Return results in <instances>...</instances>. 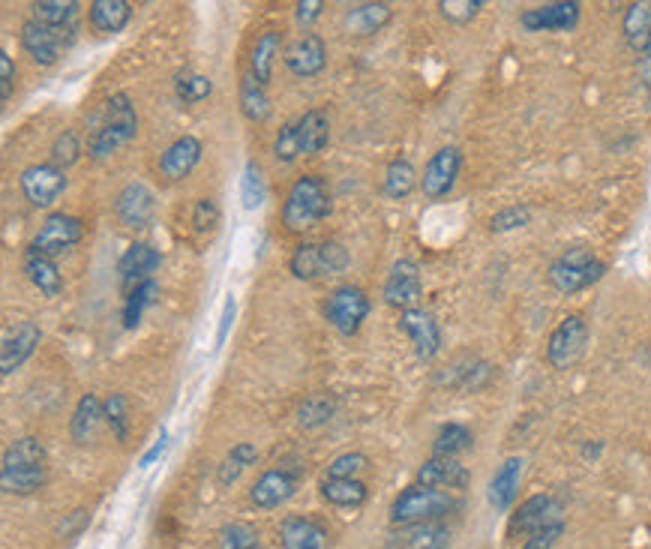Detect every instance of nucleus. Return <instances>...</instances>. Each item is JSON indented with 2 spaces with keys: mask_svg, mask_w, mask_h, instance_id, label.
<instances>
[{
  "mask_svg": "<svg viewBox=\"0 0 651 549\" xmlns=\"http://www.w3.org/2000/svg\"><path fill=\"white\" fill-rule=\"evenodd\" d=\"M492 378V366L480 357H459L450 366H444V372L438 375V384L456 387V390H480L486 387Z\"/></svg>",
  "mask_w": 651,
  "mask_h": 549,
  "instance_id": "obj_27",
  "label": "nucleus"
},
{
  "mask_svg": "<svg viewBox=\"0 0 651 549\" xmlns=\"http://www.w3.org/2000/svg\"><path fill=\"white\" fill-rule=\"evenodd\" d=\"M75 33L78 30H57V27H45L33 18H24L18 42L36 66H54L63 57V51L72 48Z\"/></svg>",
  "mask_w": 651,
  "mask_h": 549,
  "instance_id": "obj_10",
  "label": "nucleus"
},
{
  "mask_svg": "<svg viewBox=\"0 0 651 549\" xmlns=\"http://www.w3.org/2000/svg\"><path fill=\"white\" fill-rule=\"evenodd\" d=\"M84 240V222L72 213H48L39 225V231L30 240V249L57 258L66 249H72L75 243Z\"/></svg>",
  "mask_w": 651,
  "mask_h": 549,
  "instance_id": "obj_13",
  "label": "nucleus"
},
{
  "mask_svg": "<svg viewBox=\"0 0 651 549\" xmlns=\"http://www.w3.org/2000/svg\"><path fill=\"white\" fill-rule=\"evenodd\" d=\"M621 30H624V39L633 51H645L648 36H651V3L648 0L630 3L624 12Z\"/></svg>",
  "mask_w": 651,
  "mask_h": 549,
  "instance_id": "obj_40",
  "label": "nucleus"
},
{
  "mask_svg": "<svg viewBox=\"0 0 651 549\" xmlns=\"http://www.w3.org/2000/svg\"><path fill=\"white\" fill-rule=\"evenodd\" d=\"M390 18H393L390 3H357V6H348L342 24H345V30L354 33V36H372V33H378Z\"/></svg>",
  "mask_w": 651,
  "mask_h": 549,
  "instance_id": "obj_33",
  "label": "nucleus"
},
{
  "mask_svg": "<svg viewBox=\"0 0 651 549\" xmlns=\"http://www.w3.org/2000/svg\"><path fill=\"white\" fill-rule=\"evenodd\" d=\"M69 186V177L54 162H33L18 174V189L24 201L36 210H48Z\"/></svg>",
  "mask_w": 651,
  "mask_h": 549,
  "instance_id": "obj_11",
  "label": "nucleus"
},
{
  "mask_svg": "<svg viewBox=\"0 0 651 549\" xmlns=\"http://www.w3.org/2000/svg\"><path fill=\"white\" fill-rule=\"evenodd\" d=\"M585 342H588V324L582 315H567L555 324V330L549 333L546 339V363L552 369H570L582 351H585Z\"/></svg>",
  "mask_w": 651,
  "mask_h": 549,
  "instance_id": "obj_12",
  "label": "nucleus"
},
{
  "mask_svg": "<svg viewBox=\"0 0 651 549\" xmlns=\"http://www.w3.org/2000/svg\"><path fill=\"white\" fill-rule=\"evenodd\" d=\"M369 309H372V300L360 285H336L333 291H327L321 303L324 321L342 336H354L363 327Z\"/></svg>",
  "mask_w": 651,
  "mask_h": 549,
  "instance_id": "obj_8",
  "label": "nucleus"
},
{
  "mask_svg": "<svg viewBox=\"0 0 651 549\" xmlns=\"http://www.w3.org/2000/svg\"><path fill=\"white\" fill-rule=\"evenodd\" d=\"M24 273L39 288V294H45V297H57L63 291V276H60L54 258H48V255H42V252H36L30 246L24 249Z\"/></svg>",
  "mask_w": 651,
  "mask_h": 549,
  "instance_id": "obj_32",
  "label": "nucleus"
},
{
  "mask_svg": "<svg viewBox=\"0 0 651 549\" xmlns=\"http://www.w3.org/2000/svg\"><path fill=\"white\" fill-rule=\"evenodd\" d=\"M234 315H237V300H234V294H225V303H222V312H219V327H216V342H213L216 351L225 345L228 330H231V324H234Z\"/></svg>",
  "mask_w": 651,
  "mask_h": 549,
  "instance_id": "obj_53",
  "label": "nucleus"
},
{
  "mask_svg": "<svg viewBox=\"0 0 651 549\" xmlns=\"http://www.w3.org/2000/svg\"><path fill=\"white\" fill-rule=\"evenodd\" d=\"M165 447H168V435H165V429H162V432H159V441H153V444H150V450H147V453L138 459V468H150V465H153V462H156V459L165 453Z\"/></svg>",
  "mask_w": 651,
  "mask_h": 549,
  "instance_id": "obj_56",
  "label": "nucleus"
},
{
  "mask_svg": "<svg viewBox=\"0 0 651 549\" xmlns=\"http://www.w3.org/2000/svg\"><path fill=\"white\" fill-rule=\"evenodd\" d=\"M294 126H297V138H300L303 156H318L330 144V117L321 108L303 111L294 120Z\"/></svg>",
  "mask_w": 651,
  "mask_h": 549,
  "instance_id": "obj_30",
  "label": "nucleus"
},
{
  "mask_svg": "<svg viewBox=\"0 0 651 549\" xmlns=\"http://www.w3.org/2000/svg\"><path fill=\"white\" fill-rule=\"evenodd\" d=\"M522 456H507L498 468H495V474H492V480H489V504L498 510V513H504V510H510V504H513V498H516V489H519V480H522Z\"/></svg>",
  "mask_w": 651,
  "mask_h": 549,
  "instance_id": "obj_28",
  "label": "nucleus"
},
{
  "mask_svg": "<svg viewBox=\"0 0 651 549\" xmlns=\"http://www.w3.org/2000/svg\"><path fill=\"white\" fill-rule=\"evenodd\" d=\"M564 534V507L555 495L525 498L507 522V537L519 540L522 549H552Z\"/></svg>",
  "mask_w": 651,
  "mask_h": 549,
  "instance_id": "obj_1",
  "label": "nucleus"
},
{
  "mask_svg": "<svg viewBox=\"0 0 651 549\" xmlns=\"http://www.w3.org/2000/svg\"><path fill=\"white\" fill-rule=\"evenodd\" d=\"M399 330L408 336V342L414 345V354L420 360H432L441 351V327L429 309L417 306V309L399 312Z\"/></svg>",
  "mask_w": 651,
  "mask_h": 549,
  "instance_id": "obj_19",
  "label": "nucleus"
},
{
  "mask_svg": "<svg viewBox=\"0 0 651 549\" xmlns=\"http://www.w3.org/2000/svg\"><path fill=\"white\" fill-rule=\"evenodd\" d=\"M39 339H42V330L33 321H18L12 330H6L3 345H0V372L12 375L15 369H21L33 357Z\"/></svg>",
  "mask_w": 651,
  "mask_h": 549,
  "instance_id": "obj_20",
  "label": "nucleus"
},
{
  "mask_svg": "<svg viewBox=\"0 0 651 549\" xmlns=\"http://www.w3.org/2000/svg\"><path fill=\"white\" fill-rule=\"evenodd\" d=\"M471 444H474V435H471L468 426H462V423H444L438 429L435 441H432V456H453V459H459V453L471 450Z\"/></svg>",
  "mask_w": 651,
  "mask_h": 549,
  "instance_id": "obj_42",
  "label": "nucleus"
},
{
  "mask_svg": "<svg viewBox=\"0 0 651 549\" xmlns=\"http://www.w3.org/2000/svg\"><path fill=\"white\" fill-rule=\"evenodd\" d=\"M114 216L129 231L147 228L153 222V216H156V195H153V189L147 183H141V180L126 183L114 195Z\"/></svg>",
  "mask_w": 651,
  "mask_h": 549,
  "instance_id": "obj_15",
  "label": "nucleus"
},
{
  "mask_svg": "<svg viewBox=\"0 0 651 549\" xmlns=\"http://www.w3.org/2000/svg\"><path fill=\"white\" fill-rule=\"evenodd\" d=\"M213 93V81L201 72H192V69H183L174 75V96L183 102V105H198L204 102L207 96Z\"/></svg>",
  "mask_w": 651,
  "mask_h": 549,
  "instance_id": "obj_44",
  "label": "nucleus"
},
{
  "mask_svg": "<svg viewBox=\"0 0 651 549\" xmlns=\"http://www.w3.org/2000/svg\"><path fill=\"white\" fill-rule=\"evenodd\" d=\"M459 168H462V150L447 144V147H438L429 162L423 165V177H420V189L426 198H444L453 186H456V177H459Z\"/></svg>",
  "mask_w": 651,
  "mask_h": 549,
  "instance_id": "obj_17",
  "label": "nucleus"
},
{
  "mask_svg": "<svg viewBox=\"0 0 651 549\" xmlns=\"http://www.w3.org/2000/svg\"><path fill=\"white\" fill-rule=\"evenodd\" d=\"M159 297V282L156 279H144L138 282L135 288L126 291V300H123V312H120V321L126 330H135L144 318V309H150Z\"/></svg>",
  "mask_w": 651,
  "mask_h": 549,
  "instance_id": "obj_36",
  "label": "nucleus"
},
{
  "mask_svg": "<svg viewBox=\"0 0 651 549\" xmlns=\"http://www.w3.org/2000/svg\"><path fill=\"white\" fill-rule=\"evenodd\" d=\"M336 408H339V402H336L333 393H309V396L297 405L294 420H297L300 429H318V426H324V423L333 420Z\"/></svg>",
  "mask_w": 651,
  "mask_h": 549,
  "instance_id": "obj_37",
  "label": "nucleus"
},
{
  "mask_svg": "<svg viewBox=\"0 0 651 549\" xmlns=\"http://www.w3.org/2000/svg\"><path fill=\"white\" fill-rule=\"evenodd\" d=\"M102 405H105V426L111 429V435H114L120 444H126V441H129V429H132V417H129V402H126V396H123V393H108V396L102 399Z\"/></svg>",
  "mask_w": 651,
  "mask_h": 549,
  "instance_id": "obj_46",
  "label": "nucleus"
},
{
  "mask_svg": "<svg viewBox=\"0 0 651 549\" xmlns=\"http://www.w3.org/2000/svg\"><path fill=\"white\" fill-rule=\"evenodd\" d=\"M348 264H351V252L339 240H306L294 246L288 258V273L300 282H312V279L336 276L348 270Z\"/></svg>",
  "mask_w": 651,
  "mask_h": 549,
  "instance_id": "obj_6",
  "label": "nucleus"
},
{
  "mask_svg": "<svg viewBox=\"0 0 651 549\" xmlns=\"http://www.w3.org/2000/svg\"><path fill=\"white\" fill-rule=\"evenodd\" d=\"M279 543L282 549H330V531L324 522L306 513H288L279 519Z\"/></svg>",
  "mask_w": 651,
  "mask_h": 549,
  "instance_id": "obj_18",
  "label": "nucleus"
},
{
  "mask_svg": "<svg viewBox=\"0 0 651 549\" xmlns=\"http://www.w3.org/2000/svg\"><path fill=\"white\" fill-rule=\"evenodd\" d=\"M369 468V456L363 450H345L339 456H333L324 468L321 477H330V480H360V474Z\"/></svg>",
  "mask_w": 651,
  "mask_h": 549,
  "instance_id": "obj_47",
  "label": "nucleus"
},
{
  "mask_svg": "<svg viewBox=\"0 0 651 549\" xmlns=\"http://www.w3.org/2000/svg\"><path fill=\"white\" fill-rule=\"evenodd\" d=\"M333 210V198L327 189V180L318 174H303L291 183L285 201H282V225L291 234H303L324 222Z\"/></svg>",
  "mask_w": 651,
  "mask_h": 549,
  "instance_id": "obj_4",
  "label": "nucleus"
},
{
  "mask_svg": "<svg viewBox=\"0 0 651 549\" xmlns=\"http://www.w3.org/2000/svg\"><path fill=\"white\" fill-rule=\"evenodd\" d=\"M258 462V447L252 444V441H237L228 453H225V459L219 462V468H216V483L219 486H234L237 480H240V474L249 468V465H255Z\"/></svg>",
  "mask_w": 651,
  "mask_h": 549,
  "instance_id": "obj_38",
  "label": "nucleus"
},
{
  "mask_svg": "<svg viewBox=\"0 0 651 549\" xmlns=\"http://www.w3.org/2000/svg\"><path fill=\"white\" fill-rule=\"evenodd\" d=\"M300 480H303V465L279 462V465H273L255 477V483L249 486V501L258 510H276L297 495Z\"/></svg>",
  "mask_w": 651,
  "mask_h": 549,
  "instance_id": "obj_9",
  "label": "nucleus"
},
{
  "mask_svg": "<svg viewBox=\"0 0 651 549\" xmlns=\"http://www.w3.org/2000/svg\"><path fill=\"white\" fill-rule=\"evenodd\" d=\"M582 6L573 0H561V3H546V6H534L525 9L519 15V24L531 33H546V30H573L579 24Z\"/></svg>",
  "mask_w": 651,
  "mask_h": 549,
  "instance_id": "obj_21",
  "label": "nucleus"
},
{
  "mask_svg": "<svg viewBox=\"0 0 651 549\" xmlns=\"http://www.w3.org/2000/svg\"><path fill=\"white\" fill-rule=\"evenodd\" d=\"M267 198V183H264V171L258 162H246L243 165V177H240V204L243 210H258Z\"/></svg>",
  "mask_w": 651,
  "mask_h": 549,
  "instance_id": "obj_45",
  "label": "nucleus"
},
{
  "mask_svg": "<svg viewBox=\"0 0 651 549\" xmlns=\"http://www.w3.org/2000/svg\"><path fill=\"white\" fill-rule=\"evenodd\" d=\"M282 63L294 78H315L327 66V42L318 33H300L294 42L285 45Z\"/></svg>",
  "mask_w": 651,
  "mask_h": 549,
  "instance_id": "obj_16",
  "label": "nucleus"
},
{
  "mask_svg": "<svg viewBox=\"0 0 651 549\" xmlns=\"http://www.w3.org/2000/svg\"><path fill=\"white\" fill-rule=\"evenodd\" d=\"M528 222H531V210L525 204H513V207H504V210L489 216V231L492 234H507V231L525 228Z\"/></svg>",
  "mask_w": 651,
  "mask_h": 549,
  "instance_id": "obj_50",
  "label": "nucleus"
},
{
  "mask_svg": "<svg viewBox=\"0 0 651 549\" xmlns=\"http://www.w3.org/2000/svg\"><path fill=\"white\" fill-rule=\"evenodd\" d=\"M48 480V450L39 438L21 435L6 444L0 459V486L6 495H33Z\"/></svg>",
  "mask_w": 651,
  "mask_h": 549,
  "instance_id": "obj_2",
  "label": "nucleus"
},
{
  "mask_svg": "<svg viewBox=\"0 0 651 549\" xmlns=\"http://www.w3.org/2000/svg\"><path fill=\"white\" fill-rule=\"evenodd\" d=\"M159 264H162L159 249H153L150 243L135 240V243H129V246L123 249V255H120V261H117V273H120V282H123L126 288H135L138 282L153 279V270H156Z\"/></svg>",
  "mask_w": 651,
  "mask_h": 549,
  "instance_id": "obj_25",
  "label": "nucleus"
},
{
  "mask_svg": "<svg viewBox=\"0 0 651 549\" xmlns=\"http://www.w3.org/2000/svg\"><path fill=\"white\" fill-rule=\"evenodd\" d=\"M321 9H324V0H297L294 3V18H297L300 27H309L321 15Z\"/></svg>",
  "mask_w": 651,
  "mask_h": 549,
  "instance_id": "obj_55",
  "label": "nucleus"
},
{
  "mask_svg": "<svg viewBox=\"0 0 651 549\" xmlns=\"http://www.w3.org/2000/svg\"><path fill=\"white\" fill-rule=\"evenodd\" d=\"M645 57H651V36H648V45H645V51H642Z\"/></svg>",
  "mask_w": 651,
  "mask_h": 549,
  "instance_id": "obj_57",
  "label": "nucleus"
},
{
  "mask_svg": "<svg viewBox=\"0 0 651 549\" xmlns=\"http://www.w3.org/2000/svg\"><path fill=\"white\" fill-rule=\"evenodd\" d=\"M300 156H303V147H300V138H297V126H294V120H288V123L279 126V132L273 138V159L279 165H291Z\"/></svg>",
  "mask_w": 651,
  "mask_h": 549,
  "instance_id": "obj_49",
  "label": "nucleus"
},
{
  "mask_svg": "<svg viewBox=\"0 0 651 549\" xmlns=\"http://www.w3.org/2000/svg\"><path fill=\"white\" fill-rule=\"evenodd\" d=\"M447 546H450V528L444 522L393 528L384 543V549H447Z\"/></svg>",
  "mask_w": 651,
  "mask_h": 549,
  "instance_id": "obj_24",
  "label": "nucleus"
},
{
  "mask_svg": "<svg viewBox=\"0 0 651 549\" xmlns=\"http://www.w3.org/2000/svg\"><path fill=\"white\" fill-rule=\"evenodd\" d=\"M459 507H462V501L453 492L423 486V483H411L393 498L390 525L405 528V525H423V522H444Z\"/></svg>",
  "mask_w": 651,
  "mask_h": 549,
  "instance_id": "obj_5",
  "label": "nucleus"
},
{
  "mask_svg": "<svg viewBox=\"0 0 651 549\" xmlns=\"http://www.w3.org/2000/svg\"><path fill=\"white\" fill-rule=\"evenodd\" d=\"M51 159L48 162H54V165H60L63 171L69 168V165H75L78 159H81V153H84V144H81V135L75 132V129H63L54 141H51Z\"/></svg>",
  "mask_w": 651,
  "mask_h": 549,
  "instance_id": "obj_48",
  "label": "nucleus"
},
{
  "mask_svg": "<svg viewBox=\"0 0 651 549\" xmlns=\"http://www.w3.org/2000/svg\"><path fill=\"white\" fill-rule=\"evenodd\" d=\"M438 9H441V15H444L447 21L465 24V21H471V18L483 9V3H480V0H441Z\"/></svg>",
  "mask_w": 651,
  "mask_h": 549,
  "instance_id": "obj_52",
  "label": "nucleus"
},
{
  "mask_svg": "<svg viewBox=\"0 0 651 549\" xmlns=\"http://www.w3.org/2000/svg\"><path fill=\"white\" fill-rule=\"evenodd\" d=\"M201 153H204L201 138L186 132V135L174 138V141L162 150V156H159V174H162L165 180H183V177H189L192 168L201 162Z\"/></svg>",
  "mask_w": 651,
  "mask_h": 549,
  "instance_id": "obj_22",
  "label": "nucleus"
},
{
  "mask_svg": "<svg viewBox=\"0 0 651 549\" xmlns=\"http://www.w3.org/2000/svg\"><path fill=\"white\" fill-rule=\"evenodd\" d=\"M105 423V405L96 393H81L75 408H72V417H69V435L75 444H90L99 432V426Z\"/></svg>",
  "mask_w": 651,
  "mask_h": 549,
  "instance_id": "obj_26",
  "label": "nucleus"
},
{
  "mask_svg": "<svg viewBox=\"0 0 651 549\" xmlns=\"http://www.w3.org/2000/svg\"><path fill=\"white\" fill-rule=\"evenodd\" d=\"M216 549H264V546H261V537H258L255 525H249L243 519H234V522H225L216 531Z\"/></svg>",
  "mask_w": 651,
  "mask_h": 549,
  "instance_id": "obj_43",
  "label": "nucleus"
},
{
  "mask_svg": "<svg viewBox=\"0 0 651 549\" xmlns=\"http://www.w3.org/2000/svg\"><path fill=\"white\" fill-rule=\"evenodd\" d=\"M414 186H417L414 165L405 156L390 159L387 168H384V195L393 198V201H402V198H408L414 192Z\"/></svg>",
  "mask_w": 651,
  "mask_h": 549,
  "instance_id": "obj_41",
  "label": "nucleus"
},
{
  "mask_svg": "<svg viewBox=\"0 0 651 549\" xmlns=\"http://www.w3.org/2000/svg\"><path fill=\"white\" fill-rule=\"evenodd\" d=\"M279 51H285L282 48V30L270 27V30H264V33L255 36V45L249 51V75L255 81H261L264 87L273 78V63H276Z\"/></svg>",
  "mask_w": 651,
  "mask_h": 549,
  "instance_id": "obj_29",
  "label": "nucleus"
},
{
  "mask_svg": "<svg viewBox=\"0 0 651 549\" xmlns=\"http://www.w3.org/2000/svg\"><path fill=\"white\" fill-rule=\"evenodd\" d=\"M219 204L213 201V198H198L195 201V207H192V228H195V234H210V231H216V225H219Z\"/></svg>",
  "mask_w": 651,
  "mask_h": 549,
  "instance_id": "obj_51",
  "label": "nucleus"
},
{
  "mask_svg": "<svg viewBox=\"0 0 651 549\" xmlns=\"http://www.w3.org/2000/svg\"><path fill=\"white\" fill-rule=\"evenodd\" d=\"M237 102H240V114L249 120V123H264L273 111V102L267 96V87L261 81H255L249 72L240 78V87H237Z\"/></svg>",
  "mask_w": 651,
  "mask_h": 549,
  "instance_id": "obj_35",
  "label": "nucleus"
},
{
  "mask_svg": "<svg viewBox=\"0 0 651 549\" xmlns=\"http://www.w3.org/2000/svg\"><path fill=\"white\" fill-rule=\"evenodd\" d=\"M138 135V111L129 99V93H111L105 108H102V120L96 123V129L87 138V156L102 162L108 156H114L120 147H126L132 138Z\"/></svg>",
  "mask_w": 651,
  "mask_h": 549,
  "instance_id": "obj_3",
  "label": "nucleus"
},
{
  "mask_svg": "<svg viewBox=\"0 0 651 549\" xmlns=\"http://www.w3.org/2000/svg\"><path fill=\"white\" fill-rule=\"evenodd\" d=\"M15 75H18V69H15V60H12L6 51H0V102H9V99H12V90H15Z\"/></svg>",
  "mask_w": 651,
  "mask_h": 549,
  "instance_id": "obj_54",
  "label": "nucleus"
},
{
  "mask_svg": "<svg viewBox=\"0 0 651 549\" xmlns=\"http://www.w3.org/2000/svg\"><path fill=\"white\" fill-rule=\"evenodd\" d=\"M384 303L405 312V309H417L420 306V297H423V276H420V267L417 261L411 258H399L390 264L387 270V279H384Z\"/></svg>",
  "mask_w": 651,
  "mask_h": 549,
  "instance_id": "obj_14",
  "label": "nucleus"
},
{
  "mask_svg": "<svg viewBox=\"0 0 651 549\" xmlns=\"http://www.w3.org/2000/svg\"><path fill=\"white\" fill-rule=\"evenodd\" d=\"M87 21L96 33H120L132 21V3L129 0H93L87 6Z\"/></svg>",
  "mask_w": 651,
  "mask_h": 549,
  "instance_id": "obj_31",
  "label": "nucleus"
},
{
  "mask_svg": "<svg viewBox=\"0 0 651 549\" xmlns=\"http://www.w3.org/2000/svg\"><path fill=\"white\" fill-rule=\"evenodd\" d=\"M318 492L333 507H360L369 498V486L363 480H330V477H321Z\"/></svg>",
  "mask_w": 651,
  "mask_h": 549,
  "instance_id": "obj_39",
  "label": "nucleus"
},
{
  "mask_svg": "<svg viewBox=\"0 0 651 549\" xmlns=\"http://www.w3.org/2000/svg\"><path fill=\"white\" fill-rule=\"evenodd\" d=\"M414 483L447 489V492H462L471 483V471L459 459H453V456H429L417 468V480Z\"/></svg>",
  "mask_w": 651,
  "mask_h": 549,
  "instance_id": "obj_23",
  "label": "nucleus"
},
{
  "mask_svg": "<svg viewBox=\"0 0 651 549\" xmlns=\"http://www.w3.org/2000/svg\"><path fill=\"white\" fill-rule=\"evenodd\" d=\"M606 273V264L585 246H570L549 264V282L561 294H576L588 285H594Z\"/></svg>",
  "mask_w": 651,
  "mask_h": 549,
  "instance_id": "obj_7",
  "label": "nucleus"
},
{
  "mask_svg": "<svg viewBox=\"0 0 651 549\" xmlns=\"http://www.w3.org/2000/svg\"><path fill=\"white\" fill-rule=\"evenodd\" d=\"M78 15H81V3L75 0H36L30 6L33 21L57 30H78Z\"/></svg>",
  "mask_w": 651,
  "mask_h": 549,
  "instance_id": "obj_34",
  "label": "nucleus"
}]
</instances>
